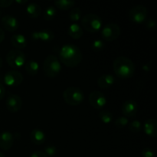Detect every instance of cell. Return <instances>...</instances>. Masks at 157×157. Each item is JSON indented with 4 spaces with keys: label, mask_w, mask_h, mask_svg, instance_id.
Wrapping results in <instances>:
<instances>
[{
    "label": "cell",
    "mask_w": 157,
    "mask_h": 157,
    "mask_svg": "<svg viewBox=\"0 0 157 157\" xmlns=\"http://www.w3.org/2000/svg\"><path fill=\"white\" fill-rule=\"evenodd\" d=\"M83 59L81 51L76 45L66 44L60 48L59 61L67 67H75L81 64Z\"/></svg>",
    "instance_id": "1"
},
{
    "label": "cell",
    "mask_w": 157,
    "mask_h": 157,
    "mask_svg": "<svg viewBox=\"0 0 157 157\" xmlns=\"http://www.w3.org/2000/svg\"><path fill=\"white\" fill-rule=\"evenodd\" d=\"M113 68L115 75L123 79L131 78L135 73L134 63L131 59L124 56L117 57L113 61Z\"/></svg>",
    "instance_id": "2"
},
{
    "label": "cell",
    "mask_w": 157,
    "mask_h": 157,
    "mask_svg": "<svg viewBox=\"0 0 157 157\" xmlns=\"http://www.w3.org/2000/svg\"><path fill=\"white\" fill-rule=\"evenodd\" d=\"M43 70L48 78L58 76L61 71V64L58 57L52 55L46 57L43 62Z\"/></svg>",
    "instance_id": "3"
},
{
    "label": "cell",
    "mask_w": 157,
    "mask_h": 157,
    "mask_svg": "<svg viewBox=\"0 0 157 157\" xmlns=\"http://www.w3.org/2000/svg\"><path fill=\"white\" fill-rule=\"evenodd\" d=\"M81 23L84 29L89 32H98L102 29L103 21L100 16L94 13L86 14L81 18Z\"/></svg>",
    "instance_id": "4"
},
{
    "label": "cell",
    "mask_w": 157,
    "mask_h": 157,
    "mask_svg": "<svg viewBox=\"0 0 157 157\" xmlns=\"http://www.w3.org/2000/svg\"><path fill=\"white\" fill-rule=\"evenodd\" d=\"M63 98L68 105H80L84 100V94L77 87H69L63 92Z\"/></svg>",
    "instance_id": "5"
},
{
    "label": "cell",
    "mask_w": 157,
    "mask_h": 157,
    "mask_svg": "<svg viewBox=\"0 0 157 157\" xmlns=\"http://www.w3.org/2000/svg\"><path fill=\"white\" fill-rule=\"evenodd\" d=\"M26 61L25 55L21 50L13 49L6 55V62L12 68H20Z\"/></svg>",
    "instance_id": "6"
},
{
    "label": "cell",
    "mask_w": 157,
    "mask_h": 157,
    "mask_svg": "<svg viewBox=\"0 0 157 157\" xmlns=\"http://www.w3.org/2000/svg\"><path fill=\"white\" fill-rule=\"evenodd\" d=\"M121 34V27L116 23H108L102 28L101 36L106 41L117 40Z\"/></svg>",
    "instance_id": "7"
},
{
    "label": "cell",
    "mask_w": 157,
    "mask_h": 157,
    "mask_svg": "<svg viewBox=\"0 0 157 157\" xmlns=\"http://www.w3.org/2000/svg\"><path fill=\"white\" fill-rule=\"evenodd\" d=\"M148 10L147 7L143 5H137L132 8L129 12V18L134 23L140 24L145 22L147 19Z\"/></svg>",
    "instance_id": "8"
},
{
    "label": "cell",
    "mask_w": 157,
    "mask_h": 157,
    "mask_svg": "<svg viewBox=\"0 0 157 157\" xmlns=\"http://www.w3.org/2000/svg\"><path fill=\"white\" fill-rule=\"evenodd\" d=\"M23 79H24V77L22 74L16 70L9 71L5 74L4 78H3L5 84L7 86L12 87L19 86L22 83Z\"/></svg>",
    "instance_id": "9"
},
{
    "label": "cell",
    "mask_w": 157,
    "mask_h": 157,
    "mask_svg": "<svg viewBox=\"0 0 157 157\" xmlns=\"http://www.w3.org/2000/svg\"><path fill=\"white\" fill-rule=\"evenodd\" d=\"M88 101L90 106L96 110H101L105 107L107 102L105 95L98 90H95L90 94Z\"/></svg>",
    "instance_id": "10"
},
{
    "label": "cell",
    "mask_w": 157,
    "mask_h": 157,
    "mask_svg": "<svg viewBox=\"0 0 157 157\" xmlns=\"http://www.w3.org/2000/svg\"><path fill=\"white\" fill-rule=\"evenodd\" d=\"M6 105L8 110L12 113H16L22 107V100L18 95L10 94L6 99Z\"/></svg>",
    "instance_id": "11"
},
{
    "label": "cell",
    "mask_w": 157,
    "mask_h": 157,
    "mask_svg": "<svg viewBox=\"0 0 157 157\" xmlns=\"http://www.w3.org/2000/svg\"><path fill=\"white\" fill-rule=\"evenodd\" d=\"M123 114L126 117H133L138 112V104L133 100H127L121 107Z\"/></svg>",
    "instance_id": "12"
},
{
    "label": "cell",
    "mask_w": 157,
    "mask_h": 157,
    "mask_svg": "<svg viewBox=\"0 0 157 157\" xmlns=\"http://www.w3.org/2000/svg\"><path fill=\"white\" fill-rule=\"evenodd\" d=\"M55 38V34L51 29H42L32 34V39L34 41H41L43 42H50Z\"/></svg>",
    "instance_id": "13"
},
{
    "label": "cell",
    "mask_w": 157,
    "mask_h": 157,
    "mask_svg": "<svg viewBox=\"0 0 157 157\" xmlns=\"http://www.w3.org/2000/svg\"><path fill=\"white\" fill-rule=\"evenodd\" d=\"M1 25L6 31L13 32L18 29L19 22L15 17L12 15H5L2 18Z\"/></svg>",
    "instance_id": "14"
},
{
    "label": "cell",
    "mask_w": 157,
    "mask_h": 157,
    "mask_svg": "<svg viewBox=\"0 0 157 157\" xmlns=\"http://www.w3.org/2000/svg\"><path fill=\"white\" fill-rule=\"evenodd\" d=\"M15 141L14 135L9 131L0 133V149L4 151H8L12 147Z\"/></svg>",
    "instance_id": "15"
},
{
    "label": "cell",
    "mask_w": 157,
    "mask_h": 157,
    "mask_svg": "<svg viewBox=\"0 0 157 157\" xmlns=\"http://www.w3.org/2000/svg\"><path fill=\"white\" fill-rule=\"evenodd\" d=\"M144 132L151 137H156L157 135V121L156 119H148L145 121L144 125Z\"/></svg>",
    "instance_id": "16"
},
{
    "label": "cell",
    "mask_w": 157,
    "mask_h": 157,
    "mask_svg": "<svg viewBox=\"0 0 157 157\" xmlns=\"http://www.w3.org/2000/svg\"><path fill=\"white\" fill-rule=\"evenodd\" d=\"M98 85L102 89L110 88L115 83V78L112 75L104 74L99 77L98 79Z\"/></svg>",
    "instance_id": "17"
},
{
    "label": "cell",
    "mask_w": 157,
    "mask_h": 157,
    "mask_svg": "<svg viewBox=\"0 0 157 157\" xmlns=\"http://www.w3.org/2000/svg\"><path fill=\"white\" fill-rule=\"evenodd\" d=\"M10 41L13 47L18 49V50L25 48L28 44L26 38L23 35H21V34H17V35H12L11 37Z\"/></svg>",
    "instance_id": "18"
},
{
    "label": "cell",
    "mask_w": 157,
    "mask_h": 157,
    "mask_svg": "<svg viewBox=\"0 0 157 157\" xmlns=\"http://www.w3.org/2000/svg\"><path fill=\"white\" fill-rule=\"evenodd\" d=\"M31 141L35 145H41L44 143L46 140L45 134L40 129H34L31 132L30 134Z\"/></svg>",
    "instance_id": "19"
},
{
    "label": "cell",
    "mask_w": 157,
    "mask_h": 157,
    "mask_svg": "<svg viewBox=\"0 0 157 157\" xmlns=\"http://www.w3.org/2000/svg\"><path fill=\"white\" fill-rule=\"evenodd\" d=\"M67 33L69 36L74 39H80L84 35V30L82 27L77 23H73L70 25L67 29Z\"/></svg>",
    "instance_id": "20"
},
{
    "label": "cell",
    "mask_w": 157,
    "mask_h": 157,
    "mask_svg": "<svg viewBox=\"0 0 157 157\" xmlns=\"http://www.w3.org/2000/svg\"><path fill=\"white\" fill-rule=\"evenodd\" d=\"M26 12L30 18H37L41 15L42 11H41V8L39 5L32 2L28 5L27 8H26Z\"/></svg>",
    "instance_id": "21"
},
{
    "label": "cell",
    "mask_w": 157,
    "mask_h": 157,
    "mask_svg": "<svg viewBox=\"0 0 157 157\" xmlns=\"http://www.w3.org/2000/svg\"><path fill=\"white\" fill-rule=\"evenodd\" d=\"M25 71L31 76H35L39 71V64L35 60H29L25 63Z\"/></svg>",
    "instance_id": "22"
},
{
    "label": "cell",
    "mask_w": 157,
    "mask_h": 157,
    "mask_svg": "<svg viewBox=\"0 0 157 157\" xmlns=\"http://www.w3.org/2000/svg\"><path fill=\"white\" fill-rule=\"evenodd\" d=\"M54 4L58 9L63 11H67L73 9L74 6H75V1L74 0H58V1H55Z\"/></svg>",
    "instance_id": "23"
},
{
    "label": "cell",
    "mask_w": 157,
    "mask_h": 157,
    "mask_svg": "<svg viewBox=\"0 0 157 157\" xmlns=\"http://www.w3.org/2000/svg\"><path fill=\"white\" fill-rule=\"evenodd\" d=\"M99 117L104 124H108L113 121V116L109 110H102L99 112Z\"/></svg>",
    "instance_id": "24"
},
{
    "label": "cell",
    "mask_w": 157,
    "mask_h": 157,
    "mask_svg": "<svg viewBox=\"0 0 157 157\" xmlns=\"http://www.w3.org/2000/svg\"><path fill=\"white\" fill-rule=\"evenodd\" d=\"M56 15V9L55 6H49L48 7L46 8L44 12V18L47 21H52Z\"/></svg>",
    "instance_id": "25"
},
{
    "label": "cell",
    "mask_w": 157,
    "mask_h": 157,
    "mask_svg": "<svg viewBox=\"0 0 157 157\" xmlns=\"http://www.w3.org/2000/svg\"><path fill=\"white\" fill-rule=\"evenodd\" d=\"M81 15H82V12H81V9L79 7H75L71 9V12H69V18L71 21H78L81 18Z\"/></svg>",
    "instance_id": "26"
},
{
    "label": "cell",
    "mask_w": 157,
    "mask_h": 157,
    "mask_svg": "<svg viewBox=\"0 0 157 157\" xmlns=\"http://www.w3.org/2000/svg\"><path fill=\"white\" fill-rule=\"evenodd\" d=\"M129 123V120L127 119V117H126L122 116V117H119L118 118H117L114 121V125L118 129H122L124 128Z\"/></svg>",
    "instance_id": "27"
},
{
    "label": "cell",
    "mask_w": 157,
    "mask_h": 157,
    "mask_svg": "<svg viewBox=\"0 0 157 157\" xmlns=\"http://www.w3.org/2000/svg\"><path fill=\"white\" fill-rule=\"evenodd\" d=\"M104 46H105V44H104V41L102 40L96 39L92 42L91 48L94 52H98L102 51L104 48Z\"/></svg>",
    "instance_id": "28"
},
{
    "label": "cell",
    "mask_w": 157,
    "mask_h": 157,
    "mask_svg": "<svg viewBox=\"0 0 157 157\" xmlns=\"http://www.w3.org/2000/svg\"><path fill=\"white\" fill-rule=\"evenodd\" d=\"M129 130L133 133H139L142 130V124L139 121H133L129 125Z\"/></svg>",
    "instance_id": "29"
},
{
    "label": "cell",
    "mask_w": 157,
    "mask_h": 157,
    "mask_svg": "<svg viewBox=\"0 0 157 157\" xmlns=\"http://www.w3.org/2000/svg\"><path fill=\"white\" fill-rule=\"evenodd\" d=\"M44 153L48 156H55L57 153V148L53 145H48L44 148Z\"/></svg>",
    "instance_id": "30"
},
{
    "label": "cell",
    "mask_w": 157,
    "mask_h": 157,
    "mask_svg": "<svg viewBox=\"0 0 157 157\" xmlns=\"http://www.w3.org/2000/svg\"><path fill=\"white\" fill-rule=\"evenodd\" d=\"M146 22V27L149 29V30H154L156 29V23L153 18H150V19H147L145 21Z\"/></svg>",
    "instance_id": "31"
},
{
    "label": "cell",
    "mask_w": 157,
    "mask_h": 157,
    "mask_svg": "<svg viewBox=\"0 0 157 157\" xmlns=\"http://www.w3.org/2000/svg\"><path fill=\"white\" fill-rule=\"evenodd\" d=\"M142 156L143 157H154L155 156V152L153 151L152 149L147 147L144 148L142 150Z\"/></svg>",
    "instance_id": "32"
},
{
    "label": "cell",
    "mask_w": 157,
    "mask_h": 157,
    "mask_svg": "<svg viewBox=\"0 0 157 157\" xmlns=\"http://www.w3.org/2000/svg\"><path fill=\"white\" fill-rule=\"evenodd\" d=\"M14 3L13 0H0V7H9Z\"/></svg>",
    "instance_id": "33"
},
{
    "label": "cell",
    "mask_w": 157,
    "mask_h": 157,
    "mask_svg": "<svg viewBox=\"0 0 157 157\" xmlns=\"http://www.w3.org/2000/svg\"><path fill=\"white\" fill-rule=\"evenodd\" d=\"M30 157H48V156L43 151H35Z\"/></svg>",
    "instance_id": "34"
},
{
    "label": "cell",
    "mask_w": 157,
    "mask_h": 157,
    "mask_svg": "<svg viewBox=\"0 0 157 157\" xmlns=\"http://www.w3.org/2000/svg\"><path fill=\"white\" fill-rule=\"evenodd\" d=\"M5 94H6V88H5L4 85L0 82V101L4 98Z\"/></svg>",
    "instance_id": "35"
},
{
    "label": "cell",
    "mask_w": 157,
    "mask_h": 157,
    "mask_svg": "<svg viewBox=\"0 0 157 157\" xmlns=\"http://www.w3.org/2000/svg\"><path fill=\"white\" fill-rule=\"evenodd\" d=\"M4 39H5V32L4 31H3V29L0 27V43L2 42Z\"/></svg>",
    "instance_id": "36"
},
{
    "label": "cell",
    "mask_w": 157,
    "mask_h": 157,
    "mask_svg": "<svg viewBox=\"0 0 157 157\" xmlns=\"http://www.w3.org/2000/svg\"><path fill=\"white\" fill-rule=\"evenodd\" d=\"M17 3H20V4H25V3L28 2L27 0H24V1H20V0H17Z\"/></svg>",
    "instance_id": "37"
},
{
    "label": "cell",
    "mask_w": 157,
    "mask_h": 157,
    "mask_svg": "<svg viewBox=\"0 0 157 157\" xmlns=\"http://www.w3.org/2000/svg\"><path fill=\"white\" fill-rule=\"evenodd\" d=\"M2 64H3V61H2V59L0 58V68H1L2 66Z\"/></svg>",
    "instance_id": "38"
},
{
    "label": "cell",
    "mask_w": 157,
    "mask_h": 157,
    "mask_svg": "<svg viewBox=\"0 0 157 157\" xmlns=\"http://www.w3.org/2000/svg\"><path fill=\"white\" fill-rule=\"evenodd\" d=\"M0 157H6V156H5V155L3 154L2 153H1V152H0Z\"/></svg>",
    "instance_id": "39"
},
{
    "label": "cell",
    "mask_w": 157,
    "mask_h": 157,
    "mask_svg": "<svg viewBox=\"0 0 157 157\" xmlns=\"http://www.w3.org/2000/svg\"><path fill=\"white\" fill-rule=\"evenodd\" d=\"M1 15H2V12H1V11H0V17H1Z\"/></svg>",
    "instance_id": "40"
}]
</instances>
